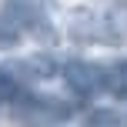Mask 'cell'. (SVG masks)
<instances>
[{
	"label": "cell",
	"mask_w": 127,
	"mask_h": 127,
	"mask_svg": "<svg viewBox=\"0 0 127 127\" xmlns=\"http://www.w3.org/2000/svg\"><path fill=\"white\" fill-rule=\"evenodd\" d=\"M13 114L30 127H57L70 121V104L47 94H24L20 100H13Z\"/></svg>",
	"instance_id": "cell-1"
},
{
	"label": "cell",
	"mask_w": 127,
	"mask_h": 127,
	"mask_svg": "<svg viewBox=\"0 0 127 127\" xmlns=\"http://www.w3.org/2000/svg\"><path fill=\"white\" fill-rule=\"evenodd\" d=\"M60 74H64V80H67L77 94H84V97H94V94H100V90H107V67H100V64L67 60L60 67Z\"/></svg>",
	"instance_id": "cell-2"
},
{
	"label": "cell",
	"mask_w": 127,
	"mask_h": 127,
	"mask_svg": "<svg viewBox=\"0 0 127 127\" xmlns=\"http://www.w3.org/2000/svg\"><path fill=\"white\" fill-rule=\"evenodd\" d=\"M17 77H30V80H44V77H54L57 74V64H54L50 57H27V60H20L17 67Z\"/></svg>",
	"instance_id": "cell-3"
},
{
	"label": "cell",
	"mask_w": 127,
	"mask_h": 127,
	"mask_svg": "<svg viewBox=\"0 0 127 127\" xmlns=\"http://www.w3.org/2000/svg\"><path fill=\"white\" fill-rule=\"evenodd\" d=\"M24 97V87H20L17 70H0V104H13Z\"/></svg>",
	"instance_id": "cell-4"
},
{
	"label": "cell",
	"mask_w": 127,
	"mask_h": 127,
	"mask_svg": "<svg viewBox=\"0 0 127 127\" xmlns=\"http://www.w3.org/2000/svg\"><path fill=\"white\" fill-rule=\"evenodd\" d=\"M107 90L117 97H127V60H117L114 67H107Z\"/></svg>",
	"instance_id": "cell-5"
},
{
	"label": "cell",
	"mask_w": 127,
	"mask_h": 127,
	"mask_svg": "<svg viewBox=\"0 0 127 127\" xmlns=\"http://www.w3.org/2000/svg\"><path fill=\"white\" fill-rule=\"evenodd\" d=\"M84 127H121V121H117V114H114V110L97 107V110H90V114H87Z\"/></svg>",
	"instance_id": "cell-6"
},
{
	"label": "cell",
	"mask_w": 127,
	"mask_h": 127,
	"mask_svg": "<svg viewBox=\"0 0 127 127\" xmlns=\"http://www.w3.org/2000/svg\"><path fill=\"white\" fill-rule=\"evenodd\" d=\"M17 40H20V30L13 27V20L0 17V47H13Z\"/></svg>",
	"instance_id": "cell-7"
}]
</instances>
